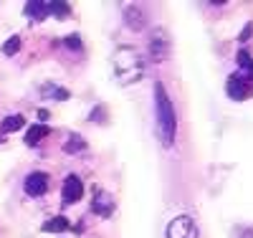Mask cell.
I'll return each mask as SVG.
<instances>
[{"label":"cell","mask_w":253,"mask_h":238,"mask_svg":"<svg viewBox=\"0 0 253 238\" xmlns=\"http://www.w3.org/2000/svg\"><path fill=\"white\" fill-rule=\"evenodd\" d=\"M84 198V183L79 175H66V180H63V190H61V200L71 205V203H79Z\"/></svg>","instance_id":"7"},{"label":"cell","mask_w":253,"mask_h":238,"mask_svg":"<svg viewBox=\"0 0 253 238\" xmlns=\"http://www.w3.org/2000/svg\"><path fill=\"white\" fill-rule=\"evenodd\" d=\"M26 15L31 18V23H41L48 18V3L46 0H28L26 3Z\"/></svg>","instance_id":"10"},{"label":"cell","mask_w":253,"mask_h":238,"mask_svg":"<svg viewBox=\"0 0 253 238\" xmlns=\"http://www.w3.org/2000/svg\"><path fill=\"white\" fill-rule=\"evenodd\" d=\"M155 122H157V137L162 147L170 149L177 135V114H175V104L170 94L165 92V86L160 81L155 84Z\"/></svg>","instance_id":"1"},{"label":"cell","mask_w":253,"mask_h":238,"mask_svg":"<svg viewBox=\"0 0 253 238\" xmlns=\"http://www.w3.org/2000/svg\"><path fill=\"white\" fill-rule=\"evenodd\" d=\"M71 223H69V218H63V215H56V218H48L46 223H43V231L46 233H63Z\"/></svg>","instance_id":"13"},{"label":"cell","mask_w":253,"mask_h":238,"mask_svg":"<svg viewBox=\"0 0 253 238\" xmlns=\"http://www.w3.org/2000/svg\"><path fill=\"white\" fill-rule=\"evenodd\" d=\"M18 48H20V36H10V38L3 43V53H5V56L18 53Z\"/></svg>","instance_id":"17"},{"label":"cell","mask_w":253,"mask_h":238,"mask_svg":"<svg viewBox=\"0 0 253 238\" xmlns=\"http://www.w3.org/2000/svg\"><path fill=\"white\" fill-rule=\"evenodd\" d=\"M48 185H51V178L46 175V172H31V175H26V180H23V190H26V195H31V198L46 195Z\"/></svg>","instance_id":"5"},{"label":"cell","mask_w":253,"mask_h":238,"mask_svg":"<svg viewBox=\"0 0 253 238\" xmlns=\"http://www.w3.org/2000/svg\"><path fill=\"white\" fill-rule=\"evenodd\" d=\"M238 66H241V76H246L253 84V58L248 56V51H238Z\"/></svg>","instance_id":"14"},{"label":"cell","mask_w":253,"mask_h":238,"mask_svg":"<svg viewBox=\"0 0 253 238\" xmlns=\"http://www.w3.org/2000/svg\"><path fill=\"white\" fill-rule=\"evenodd\" d=\"M63 149H66V152H71V155L86 152V140H84L81 135H76V132H71V135L66 137V144H63Z\"/></svg>","instance_id":"12"},{"label":"cell","mask_w":253,"mask_h":238,"mask_svg":"<svg viewBox=\"0 0 253 238\" xmlns=\"http://www.w3.org/2000/svg\"><path fill=\"white\" fill-rule=\"evenodd\" d=\"M91 119H104V109H101V106H99V109L91 114Z\"/></svg>","instance_id":"19"},{"label":"cell","mask_w":253,"mask_h":238,"mask_svg":"<svg viewBox=\"0 0 253 238\" xmlns=\"http://www.w3.org/2000/svg\"><path fill=\"white\" fill-rule=\"evenodd\" d=\"M91 210H94L96 215H101V218H109V215L114 213V200H112V195H107L104 190H96V198H94V203H91Z\"/></svg>","instance_id":"9"},{"label":"cell","mask_w":253,"mask_h":238,"mask_svg":"<svg viewBox=\"0 0 253 238\" xmlns=\"http://www.w3.org/2000/svg\"><path fill=\"white\" fill-rule=\"evenodd\" d=\"M124 23H126V28H132V31H142L144 23H147V15L142 13L139 5H126L124 8Z\"/></svg>","instance_id":"8"},{"label":"cell","mask_w":253,"mask_h":238,"mask_svg":"<svg viewBox=\"0 0 253 238\" xmlns=\"http://www.w3.org/2000/svg\"><path fill=\"white\" fill-rule=\"evenodd\" d=\"M150 53L155 63H162L167 56H170V38H167L165 28H155L152 38H150Z\"/></svg>","instance_id":"4"},{"label":"cell","mask_w":253,"mask_h":238,"mask_svg":"<svg viewBox=\"0 0 253 238\" xmlns=\"http://www.w3.org/2000/svg\"><path fill=\"white\" fill-rule=\"evenodd\" d=\"M69 13H71V5L63 3V0H51V3H48V15L63 18V15H69Z\"/></svg>","instance_id":"16"},{"label":"cell","mask_w":253,"mask_h":238,"mask_svg":"<svg viewBox=\"0 0 253 238\" xmlns=\"http://www.w3.org/2000/svg\"><path fill=\"white\" fill-rule=\"evenodd\" d=\"M48 132H51V129H48L46 124H31V129L26 132V144H28V147H36Z\"/></svg>","instance_id":"11"},{"label":"cell","mask_w":253,"mask_h":238,"mask_svg":"<svg viewBox=\"0 0 253 238\" xmlns=\"http://www.w3.org/2000/svg\"><path fill=\"white\" fill-rule=\"evenodd\" d=\"M112 63H114V76L122 84H137L147 71V63H144L142 53L132 46H119L112 56Z\"/></svg>","instance_id":"2"},{"label":"cell","mask_w":253,"mask_h":238,"mask_svg":"<svg viewBox=\"0 0 253 238\" xmlns=\"http://www.w3.org/2000/svg\"><path fill=\"white\" fill-rule=\"evenodd\" d=\"M63 43H66V48H74V51H81V38L74 33V36H66L63 38Z\"/></svg>","instance_id":"18"},{"label":"cell","mask_w":253,"mask_h":238,"mask_svg":"<svg viewBox=\"0 0 253 238\" xmlns=\"http://www.w3.org/2000/svg\"><path fill=\"white\" fill-rule=\"evenodd\" d=\"M225 92H228V96H230V99L243 101V99H248V96L253 94V84H251L246 76L236 74V76H228V86H225Z\"/></svg>","instance_id":"6"},{"label":"cell","mask_w":253,"mask_h":238,"mask_svg":"<svg viewBox=\"0 0 253 238\" xmlns=\"http://www.w3.org/2000/svg\"><path fill=\"white\" fill-rule=\"evenodd\" d=\"M26 124V119L20 114H13V117H5L3 124H0V135H8V132H18L20 127Z\"/></svg>","instance_id":"15"},{"label":"cell","mask_w":253,"mask_h":238,"mask_svg":"<svg viewBox=\"0 0 253 238\" xmlns=\"http://www.w3.org/2000/svg\"><path fill=\"white\" fill-rule=\"evenodd\" d=\"M165 238H198V223L190 215H177L167 223Z\"/></svg>","instance_id":"3"}]
</instances>
